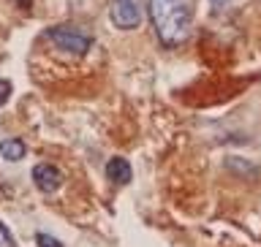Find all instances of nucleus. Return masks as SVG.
I'll use <instances>...</instances> for the list:
<instances>
[{"instance_id": "f257e3e1", "label": "nucleus", "mask_w": 261, "mask_h": 247, "mask_svg": "<svg viewBox=\"0 0 261 247\" xmlns=\"http://www.w3.org/2000/svg\"><path fill=\"white\" fill-rule=\"evenodd\" d=\"M147 11L163 46H177L191 36L193 16L188 0H150Z\"/></svg>"}, {"instance_id": "f03ea898", "label": "nucleus", "mask_w": 261, "mask_h": 247, "mask_svg": "<svg viewBox=\"0 0 261 247\" xmlns=\"http://www.w3.org/2000/svg\"><path fill=\"white\" fill-rule=\"evenodd\" d=\"M46 41L52 44L55 49L71 54V57H85L90 49H93V36L85 33L76 24H55V28L46 30Z\"/></svg>"}, {"instance_id": "7ed1b4c3", "label": "nucleus", "mask_w": 261, "mask_h": 247, "mask_svg": "<svg viewBox=\"0 0 261 247\" xmlns=\"http://www.w3.org/2000/svg\"><path fill=\"white\" fill-rule=\"evenodd\" d=\"M142 0H112V22L120 30H134L142 22Z\"/></svg>"}, {"instance_id": "20e7f679", "label": "nucleus", "mask_w": 261, "mask_h": 247, "mask_svg": "<svg viewBox=\"0 0 261 247\" xmlns=\"http://www.w3.org/2000/svg\"><path fill=\"white\" fill-rule=\"evenodd\" d=\"M33 182L41 193H55L63 185V174L52 163H38V166H33Z\"/></svg>"}, {"instance_id": "39448f33", "label": "nucleus", "mask_w": 261, "mask_h": 247, "mask_svg": "<svg viewBox=\"0 0 261 247\" xmlns=\"http://www.w3.org/2000/svg\"><path fill=\"white\" fill-rule=\"evenodd\" d=\"M130 163L125 160V158H112L109 163H106V177L112 179L114 185H125V182H130Z\"/></svg>"}, {"instance_id": "423d86ee", "label": "nucleus", "mask_w": 261, "mask_h": 247, "mask_svg": "<svg viewBox=\"0 0 261 247\" xmlns=\"http://www.w3.org/2000/svg\"><path fill=\"white\" fill-rule=\"evenodd\" d=\"M0 152H3V158H6V160H11V163H14V160H22L28 150H24V144L19 142V139H6V142L0 144Z\"/></svg>"}, {"instance_id": "0eeeda50", "label": "nucleus", "mask_w": 261, "mask_h": 247, "mask_svg": "<svg viewBox=\"0 0 261 247\" xmlns=\"http://www.w3.org/2000/svg\"><path fill=\"white\" fill-rule=\"evenodd\" d=\"M36 242H38V247H63L55 236H49V234H36Z\"/></svg>"}, {"instance_id": "6e6552de", "label": "nucleus", "mask_w": 261, "mask_h": 247, "mask_svg": "<svg viewBox=\"0 0 261 247\" xmlns=\"http://www.w3.org/2000/svg\"><path fill=\"white\" fill-rule=\"evenodd\" d=\"M0 247H16L14 239H11V234H8V228L0 223Z\"/></svg>"}, {"instance_id": "1a4fd4ad", "label": "nucleus", "mask_w": 261, "mask_h": 247, "mask_svg": "<svg viewBox=\"0 0 261 247\" xmlns=\"http://www.w3.org/2000/svg\"><path fill=\"white\" fill-rule=\"evenodd\" d=\"M8 95H11V85H8L6 79H0V106L8 101Z\"/></svg>"}, {"instance_id": "9d476101", "label": "nucleus", "mask_w": 261, "mask_h": 247, "mask_svg": "<svg viewBox=\"0 0 261 247\" xmlns=\"http://www.w3.org/2000/svg\"><path fill=\"white\" fill-rule=\"evenodd\" d=\"M210 3H212V6H215V8H223V6L228 3V0H210Z\"/></svg>"}]
</instances>
